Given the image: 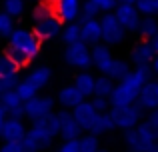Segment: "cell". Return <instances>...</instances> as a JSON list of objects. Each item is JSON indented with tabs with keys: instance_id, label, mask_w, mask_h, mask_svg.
<instances>
[{
	"instance_id": "27",
	"label": "cell",
	"mask_w": 158,
	"mask_h": 152,
	"mask_svg": "<svg viewBox=\"0 0 158 152\" xmlns=\"http://www.w3.org/2000/svg\"><path fill=\"white\" fill-rule=\"evenodd\" d=\"M112 90H114V80L110 76H98L96 78V84H94V96H104L110 98Z\"/></svg>"
},
{
	"instance_id": "53",
	"label": "cell",
	"mask_w": 158,
	"mask_h": 152,
	"mask_svg": "<svg viewBox=\"0 0 158 152\" xmlns=\"http://www.w3.org/2000/svg\"><path fill=\"white\" fill-rule=\"evenodd\" d=\"M156 4H158V0H156Z\"/></svg>"
},
{
	"instance_id": "52",
	"label": "cell",
	"mask_w": 158,
	"mask_h": 152,
	"mask_svg": "<svg viewBox=\"0 0 158 152\" xmlns=\"http://www.w3.org/2000/svg\"><path fill=\"white\" fill-rule=\"evenodd\" d=\"M128 152H138V150H128Z\"/></svg>"
},
{
	"instance_id": "32",
	"label": "cell",
	"mask_w": 158,
	"mask_h": 152,
	"mask_svg": "<svg viewBox=\"0 0 158 152\" xmlns=\"http://www.w3.org/2000/svg\"><path fill=\"white\" fill-rule=\"evenodd\" d=\"M98 6L92 2V0H86V2H82V6H80V14H78V18L84 22V20H90V18H96L98 16Z\"/></svg>"
},
{
	"instance_id": "33",
	"label": "cell",
	"mask_w": 158,
	"mask_h": 152,
	"mask_svg": "<svg viewBox=\"0 0 158 152\" xmlns=\"http://www.w3.org/2000/svg\"><path fill=\"white\" fill-rule=\"evenodd\" d=\"M14 90L18 92V96L22 98V102H24V100H28V98H32L34 94H38V90H36V88H34V86H32L28 80H22V82H18Z\"/></svg>"
},
{
	"instance_id": "12",
	"label": "cell",
	"mask_w": 158,
	"mask_h": 152,
	"mask_svg": "<svg viewBox=\"0 0 158 152\" xmlns=\"http://www.w3.org/2000/svg\"><path fill=\"white\" fill-rule=\"evenodd\" d=\"M24 136H26V126H24L22 118L8 116L2 124V130H0L2 142H20Z\"/></svg>"
},
{
	"instance_id": "14",
	"label": "cell",
	"mask_w": 158,
	"mask_h": 152,
	"mask_svg": "<svg viewBox=\"0 0 158 152\" xmlns=\"http://www.w3.org/2000/svg\"><path fill=\"white\" fill-rule=\"evenodd\" d=\"M72 116L76 118V122L80 124V128L88 132V130H90V126H92V122H94V118L98 116V112L94 110L92 102L84 98V100H82L80 104H76V106L72 108Z\"/></svg>"
},
{
	"instance_id": "37",
	"label": "cell",
	"mask_w": 158,
	"mask_h": 152,
	"mask_svg": "<svg viewBox=\"0 0 158 152\" xmlns=\"http://www.w3.org/2000/svg\"><path fill=\"white\" fill-rule=\"evenodd\" d=\"M6 54H8V56H10V58H12V60H14V62H16V64H18V66H20V68H22V66H26V64H28V62H30V58H28V56H24V54H22V52H18V50H14V48H10V46H8V48H6Z\"/></svg>"
},
{
	"instance_id": "13",
	"label": "cell",
	"mask_w": 158,
	"mask_h": 152,
	"mask_svg": "<svg viewBox=\"0 0 158 152\" xmlns=\"http://www.w3.org/2000/svg\"><path fill=\"white\" fill-rule=\"evenodd\" d=\"M90 56H92V66L96 68L98 72H102V74L108 72L112 60H114V56H112V52H110V46L104 44V42L94 44V46L90 48Z\"/></svg>"
},
{
	"instance_id": "17",
	"label": "cell",
	"mask_w": 158,
	"mask_h": 152,
	"mask_svg": "<svg viewBox=\"0 0 158 152\" xmlns=\"http://www.w3.org/2000/svg\"><path fill=\"white\" fill-rule=\"evenodd\" d=\"M82 0H58L54 4V12L62 22H74L80 14Z\"/></svg>"
},
{
	"instance_id": "45",
	"label": "cell",
	"mask_w": 158,
	"mask_h": 152,
	"mask_svg": "<svg viewBox=\"0 0 158 152\" xmlns=\"http://www.w3.org/2000/svg\"><path fill=\"white\" fill-rule=\"evenodd\" d=\"M150 66H152V70H154L156 74H158V54H154V60H152V64H150Z\"/></svg>"
},
{
	"instance_id": "18",
	"label": "cell",
	"mask_w": 158,
	"mask_h": 152,
	"mask_svg": "<svg viewBox=\"0 0 158 152\" xmlns=\"http://www.w3.org/2000/svg\"><path fill=\"white\" fill-rule=\"evenodd\" d=\"M80 40L90 46L102 42V28H100V20L98 18H90V20H84L80 24Z\"/></svg>"
},
{
	"instance_id": "24",
	"label": "cell",
	"mask_w": 158,
	"mask_h": 152,
	"mask_svg": "<svg viewBox=\"0 0 158 152\" xmlns=\"http://www.w3.org/2000/svg\"><path fill=\"white\" fill-rule=\"evenodd\" d=\"M20 66L4 52L0 54V78H10V76H18Z\"/></svg>"
},
{
	"instance_id": "47",
	"label": "cell",
	"mask_w": 158,
	"mask_h": 152,
	"mask_svg": "<svg viewBox=\"0 0 158 152\" xmlns=\"http://www.w3.org/2000/svg\"><path fill=\"white\" fill-rule=\"evenodd\" d=\"M118 4H136V0H118Z\"/></svg>"
},
{
	"instance_id": "51",
	"label": "cell",
	"mask_w": 158,
	"mask_h": 152,
	"mask_svg": "<svg viewBox=\"0 0 158 152\" xmlns=\"http://www.w3.org/2000/svg\"><path fill=\"white\" fill-rule=\"evenodd\" d=\"M30 2H40V0H30Z\"/></svg>"
},
{
	"instance_id": "4",
	"label": "cell",
	"mask_w": 158,
	"mask_h": 152,
	"mask_svg": "<svg viewBox=\"0 0 158 152\" xmlns=\"http://www.w3.org/2000/svg\"><path fill=\"white\" fill-rule=\"evenodd\" d=\"M8 46L14 48V50L22 52L28 58H36L42 48V40L34 34V30H28V28H14L8 36Z\"/></svg>"
},
{
	"instance_id": "39",
	"label": "cell",
	"mask_w": 158,
	"mask_h": 152,
	"mask_svg": "<svg viewBox=\"0 0 158 152\" xmlns=\"http://www.w3.org/2000/svg\"><path fill=\"white\" fill-rule=\"evenodd\" d=\"M20 144H22V152H42V148L38 146V142L32 140L28 134L22 138V140H20Z\"/></svg>"
},
{
	"instance_id": "40",
	"label": "cell",
	"mask_w": 158,
	"mask_h": 152,
	"mask_svg": "<svg viewBox=\"0 0 158 152\" xmlns=\"http://www.w3.org/2000/svg\"><path fill=\"white\" fill-rule=\"evenodd\" d=\"M98 6L100 12H114V8L118 6V0H92Z\"/></svg>"
},
{
	"instance_id": "25",
	"label": "cell",
	"mask_w": 158,
	"mask_h": 152,
	"mask_svg": "<svg viewBox=\"0 0 158 152\" xmlns=\"http://www.w3.org/2000/svg\"><path fill=\"white\" fill-rule=\"evenodd\" d=\"M78 148H80V152H98L100 150V140L92 132L80 134L78 136Z\"/></svg>"
},
{
	"instance_id": "36",
	"label": "cell",
	"mask_w": 158,
	"mask_h": 152,
	"mask_svg": "<svg viewBox=\"0 0 158 152\" xmlns=\"http://www.w3.org/2000/svg\"><path fill=\"white\" fill-rule=\"evenodd\" d=\"M92 106H94V110H96L98 114L100 112H108L110 110V98H104V96H92Z\"/></svg>"
},
{
	"instance_id": "28",
	"label": "cell",
	"mask_w": 158,
	"mask_h": 152,
	"mask_svg": "<svg viewBox=\"0 0 158 152\" xmlns=\"http://www.w3.org/2000/svg\"><path fill=\"white\" fill-rule=\"evenodd\" d=\"M130 72V66H128V62L126 60H112V64H110V68H108V72H106V76H110L112 80H122L124 76Z\"/></svg>"
},
{
	"instance_id": "11",
	"label": "cell",
	"mask_w": 158,
	"mask_h": 152,
	"mask_svg": "<svg viewBox=\"0 0 158 152\" xmlns=\"http://www.w3.org/2000/svg\"><path fill=\"white\" fill-rule=\"evenodd\" d=\"M56 116H58V122H60V134H58V136H60L62 140H76L82 134L80 124H78L76 118L72 116V110H68V108L58 110Z\"/></svg>"
},
{
	"instance_id": "20",
	"label": "cell",
	"mask_w": 158,
	"mask_h": 152,
	"mask_svg": "<svg viewBox=\"0 0 158 152\" xmlns=\"http://www.w3.org/2000/svg\"><path fill=\"white\" fill-rule=\"evenodd\" d=\"M94 84H96V76H92L86 70H82L80 74L74 78V86L78 88V92H80L84 98H92L94 96Z\"/></svg>"
},
{
	"instance_id": "7",
	"label": "cell",
	"mask_w": 158,
	"mask_h": 152,
	"mask_svg": "<svg viewBox=\"0 0 158 152\" xmlns=\"http://www.w3.org/2000/svg\"><path fill=\"white\" fill-rule=\"evenodd\" d=\"M100 28H102V42L108 44V46L120 44L124 40V36H126V30L118 22L114 12H104V16L100 18Z\"/></svg>"
},
{
	"instance_id": "30",
	"label": "cell",
	"mask_w": 158,
	"mask_h": 152,
	"mask_svg": "<svg viewBox=\"0 0 158 152\" xmlns=\"http://www.w3.org/2000/svg\"><path fill=\"white\" fill-rule=\"evenodd\" d=\"M12 30H14V18H12L8 12L0 10V36H2V38H8Z\"/></svg>"
},
{
	"instance_id": "38",
	"label": "cell",
	"mask_w": 158,
	"mask_h": 152,
	"mask_svg": "<svg viewBox=\"0 0 158 152\" xmlns=\"http://www.w3.org/2000/svg\"><path fill=\"white\" fill-rule=\"evenodd\" d=\"M16 84H18V76L0 78V100H2L4 92H6V90H12V88H16Z\"/></svg>"
},
{
	"instance_id": "48",
	"label": "cell",
	"mask_w": 158,
	"mask_h": 152,
	"mask_svg": "<svg viewBox=\"0 0 158 152\" xmlns=\"http://www.w3.org/2000/svg\"><path fill=\"white\" fill-rule=\"evenodd\" d=\"M148 152H158V142H156V144H154V146H152V148H150V150H148Z\"/></svg>"
},
{
	"instance_id": "49",
	"label": "cell",
	"mask_w": 158,
	"mask_h": 152,
	"mask_svg": "<svg viewBox=\"0 0 158 152\" xmlns=\"http://www.w3.org/2000/svg\"><path fill=\"white\" fill-rule=\"evenodd\" d=\"M44 2H48V4H50V6H54V4H56L58 0H44Z\"/></svg>"
},
{
	"instance_id": "8",
	"label": "cell",
	"mask_w": 158,
	"mask_h": 152,
	"mask_svg": "<svg viewBox=\"0 0 158 152\" xmlns=\"http://www.w3.org/2000/svg\"><path fill=\"white\" fill-rule=\"evenodd\" d=\"M54 98L52 96H44V94H34L32 98L24 100V116H28L30 120L40 118L44 114L54 112Z\"/></svg>"
},
{
	"instance_id": "16",
	"label": "cell",
	"mask_w": 158,
	"mask_h": 152,
	"mask_svg": "<svg viewBox=\"0 0 158 152\" xmlns=\"http://www.w3.org/2000/svg\"><path fill=\"white\" fill-rule=\"evenodd\" d=\"M154 46H152L150 40L142 38L138 44H136L134 48H132L130 52V60L136 64V66H144V64H152V60H154Z\"/></svg>"
},
{
	"instance_id": "5",
	"label": "cell",
	"mask_w": 158,
	"mask_h": 152,
	"mask_svg": "<svg viewBox=\"0 0 158 152\" xmlns=\"http://www.w3.org/2000/svg\"><path fill=\"white\" fill-rule=\"evenodd\" d=\"M108 112H110L112 122H114L116 128L128 130V128H134V126L142 120L144 110L134 102V104H124V106H110Z\"/></svg>"
},
{
	"instance_id": "22",
	"label": "cell",
	"mask_w": 158,
	"mask_h": 152,
	"mask_svg": "<svg viewBox=\"0 0 158 152\" xmlns=\"http://www.w3.org/2000/svg\"><path fill=\"white\" fill-rule=\"evenodd\" d=\"M114 128L116 126H114V122H112L110 112H100L96 118H94V122H92V126H90L88 132L100 136V134H106V132H110V130H114Z\"/></svg>"
},
{
	"instance_id": "1",
	"label": "cell",
	"mask_w": 158,
	"mask_h": 152,
	"mask_svg": "<svg viewBox=\"0 0 158 152\" xmlns=\"http://www.w3.org/2000/svg\"><path fill=\"white\" fill-rule=\"evenodd\" d=\"M152 66L144 64V66H136V70H130L118 84L114 86L110 94V104L112 106H124V104H134L138 100V94L142 86L150 80Z\"/></svg>"
},
{
	"instance_id": "35",
	"label": "cell",
	"mask_w": 158,
	"mask_h": 152,
	"mask_svg": "<svg viewBox=\"0 0 158 152\" xmlns=\"http://www.w3.org/2000/svg\"><path fill=\"white\" fill-rule=\"evenodd\" d=\"M52 10H54V6H50V4H48V2H44V0H40V2L34 6V10H32V20L42 18V16L50 14Z\"/></svg>"
},
{
	"instance_id": "41",
	"label": "cell",
	"mask_w": 158,
	"mask_h": 152,
	"mask_svg": "<svg viewBox=\"0 0 158 152\" xmlns=\"http://www.w3.org/2000/svg\"><path fill=\"white\" fill-rule=\"evenodd\" d=\"M56 152H80V148H78V138L76 140H64L56 148Z\"/></svg>"
},
{
	"instance_id": "19",
	"label": "cell",
	"mask_w": 158,
	"mask_h": 152,
	"mask_svg": "<svg viewBox=\"0 0 158 152\" xmlns=\"http://www.w3.org/2000/svg\"><path fill=\"white\" fill-rule=\"evenodd\" d=\"M0 102L6 106L8 116H14V118H22L24 116V102H22V98L18 96V92H16L14 88H12V90H6Z\"/></svg>"
},
{
	"instance_id": "6",
	"label": "cell",
	"mask_w": 158,
	"mask_h": 152,
	"mask_svg": "<svg viewBox=\"0 0 158 152\" xmlns=\"http://www.w3.org/2000/svg\"><path fill=\"white\" fill-rule=\"evenodd\" d=\"M64 60L66 64L80 70H88L92 66V56H90V48L86 42L76 40L72 44H66V52H64Z\"/></svg>"
},
{
	"instance_id": "31",
	"label": "cell",
	"mask_w": 158,
	"mask_h": 152,
	"mask_svg": "<svg viewBox=\"0 0 158 152\" xmlns=\"http://www.w3.org/2000/svg\"><path fill=\"white\" fill-rule=\"evenodd\" d=\"M134 6L138 8V12L142 16H156L158 14V4H156V0H136Z\"/></svg>"
},
{
	"instance_id": "46",
	"label": "cell",
	"mask_w": 158,
	"mask_h": 152,
	"mask_svg": "<svg viewBox=\"0 0 158 152\" xmlns=\"http://www.w3.org/2000/svg\"><path fill=\"white\" fill-rule=\"evenodd\" d=\"M150 42H152V46H154V52H156V54H158V32H156V34H154V38H152Z\"/></svg>"
},
{
	"instance_id": "15",
	"label": "cell",
	"mask_w": 158,
	"mask_h": 152,
	"mask_svg": "<svg viewBox=\"0 0 158 152\" xmlns=\"http://www.w3.org/2000/svg\"><path fill=\"white\" fill-rule=\"evenodd\" d=\"M136 104H138L142 110H154V108H158V82L156 80H148L146 84L142 86Z\"/></svg>"
},
{
	"instance_id": "42",
	"label": "cell",
	"mask_w": 158,
	"mask_h": 152,
	"mask_svg": "<svg viewBox=\"0 0 158 152\" xmlns=\"http://www.w3.org/2000/svg\"><path fill=\"white\" fill-rule=\"evenodd\" d=\"M0 152H22V144L20 142H2Z\"/></svg>"
},
{
	"instance_id": "26",
	"label": "cell",
	"mask_w": 158,
	"mask_h": 152,
	"mask_svg": "<svg viewBox=\"0 0 158 152\" xmlns=\"http://www.w3.org/2000/svg\"><path fill=\"white\" fill-rule=\"evenodd\" d=\"M138 32L142 38L146 40H152L154 38V34L158 32V22L154 16H144L142 20H140V26H138Z\"/></svg>"
},
{
	"instance_id": "34",
	"label": "cell",
	"mask_w": 158,
	"mask_h": 152,
	"mask_svg": "<svg viewBox=\"0 0 158 152\" xmlns=\"http://www.w3.org/2000/svg\"><path fill=\"white\" fill-rule=\"evenodd\" d=\"M4 12H8V14L14 18V16H20L24 12V0H4Z\"/></svg>"
},
{
	"instance_id": "43",
	"label": "cell",
	"mask_w": 158,
	"mask_h": 152,
	"mask_svg": "<svg viewBox=\"0 0 158 152\" xmlns=\"http://www.w3.org/2000/svg\"><path fill=\"white\" fill-rule=\"evenodd\" d=\"M146 122L152 126V128L158 132V108H154V110H150V114H148V118H146Z\"/></svg>"
},
{
	"instance_id": "2",
	"label": "cell",
	"mask_w": 158,
	"mask_h": 152,
	"mask_svg": "<svg viewBox=\"0 0 158 152\" xmlns=\"http://www.w3.org/2000/svg\"><path fill=\"white\" fill-rule=\"evenodd\" d=\"M26 134L32 138V140L38 142L40 148H50L54 138L60 134V122H58V116L56 112H50V114H44L40 118H34L32 120V126L26 130Z\"/></svg>"
},
{
	"instance_id": "9",
	"label": "cell",
	"mask_w": 158,
	"mask_h": 152,
	"mask_svg": "<svg viewBox=\"0 0 158 152\" xmlns=\"http://www.w3.org/2000/svg\"><path fill=\"white\" fill-rule=\"evenodd\" d=\"M34 34L38 36L40 40H48V38H54V36L60 34L62 30V20L56 16V12H50V14L42 16V18L34 20Z\"/></svg>"
},
{
	"instance_id": "29",
	"label": "cell",
	"mask_w": 158,
	"mask_h": 152,
	"mask_svg": "<svg viewBox=\"0 0 158 152\" xmlns=\"http://www.w3.org/2000/svg\"><path fill=\"white\" fill-rule=\"evenodd\" d=\"M60 34H62L64 44L76 42V40H80V24H76V22H66V28H62Z\"/></svg>"
},
{
	"instance_id": "50",
	"label": "cell",
	"mask_w": 158,
	"mask_h": 152,
	"mask_svg": "<svg viewBox=\"0 0 158 152\" xmlns=\"http://www.w3.org/2000/svg\"><path fill=\"white\" fill-rule=\"evenodd\" d=\"M98 152H108V150H102V148H100V150H98Z\"/></svg>"
},
{
	"instance_id": "23",
	"label": "cell",
	"mask_w": 158,
	"mask_h": 152,
	"mask_svg": "<svg viewBox=\"0 0 158 152\" xmlns=\"http://www.w3.org/2000/svg\"><path fill=\"white\" fill-rule=\"evenodd\" d=\"M50 76H52L50 68H46V66H38V68H34V70H30V74L26 76V80L30 82V84L34 86L36 90H42L44 86L50 82Z\"/></svg>"
},
{
	"instance_id": "10",
	"label": "cell",
	"mask_w": 158,
	"mask_h": 152,
	"mask_svg": "<svg viewBox=\"0 0 158 152\" xmlns=\"http://www.w3.org/2000/svg\"><path fill=\"white\" fill-rule=\"evenodd\" d=\"M114 16L118 18V22L122 24V28L126 32H138L142 14L138 12V8L134 4H118L114 8Z\"/></svg>"
},
{
	"instance_id": "21",
	"label": "cell",
	"mask_w": 158,
	"mask_h": 152,
	"mask_svg": "<svg viewBox=\"0 0 158 152\" xmlns=\"http://www.w3.org/2000/svg\"><path fill=\"white\" fill-rule=\"evenodd\" d=\"M82 100H84V96L78 92V88H76L74 84L64 86V88L58 92V102H60L64 108H74V106L80 104Z\"/></svg>"
},
{
	"instance_id": "44",
	"label": "cell",
	"mask_w": 158,
	"mask_h": 152,
	"mask_svg": "<svg viewBox=\"0 0 158 152\" xmlns=\"http://www.w3.org/2000/svg\"><path fill=\"white\" fill-rule=\"evenodd\" d=\"M6 118H8V110H6V106L0 102V130H2V124H4Z\"/></svg>"
},
{
	"instance_id": "3",
	"label": "cell",
	"mask_w": 158,
	"mask_h": 152,
	"mask_svg": "<svg viewBox=\"0 0 158 152\" xmlns=\"http://www.w3.org/2000/svg\"><path fill=\"white\" fill-rule=\"evenodd\" d=\"M124 140H126L130 150L148 152L158 142V132L148 122H138L134 128L124 130Z\"/></svg>"
}]
</instances>
